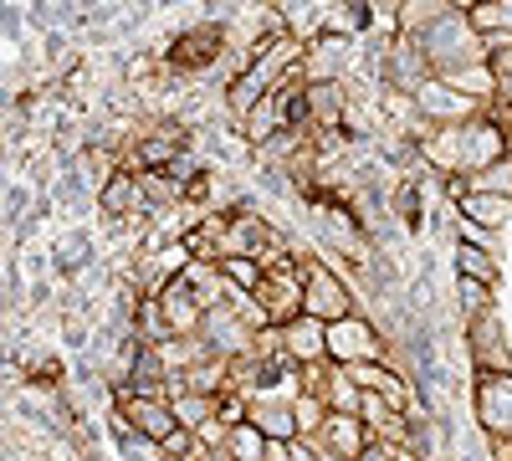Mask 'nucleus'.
Returning <instances> with one entry per match:
<instances>
[{
  "mask_svg": "<svg viewBox=\"0 0 512 461\" xmlns=\"http://www.w3.org/2000/svg\"><path fill=\"white\" fill-rule=\"evenodd\" d=\"M303 313L318 323H338V318L359 313L349 277L338 267H328L323 257H313V251H303Z\"/></svg>",
  "mask_w": 512,
  "mask_h": 461,
  "instance_id": "obj_1",
  "label": "nucleus"
},
{
  "mask_svg": "<svg viewBox=\"0 0 512 461\" xmlns=\"http://www.w3.org/2000/svg\"><path fill=\"white\" fill-rule=\"evenodd\" d=\"M251 303L262 308V318L272 328H287L292 318H303V251H292V257L272 262L262 272V287L251 292Z\"/></svg>",
  "mask_w": 512,
  "mask_h": 461,
  "instance_id": "obj_2",
  "label": "nucleus"
},
{
  "mask_svg": "<svg viewBox=\"0 0 512 461\" xmlns=\"http://www.w3.org/2000/svg\"><path fill=\"white\" fill-rule=\"evenodd\" d=\"M328 359L338 369L379 364V359H390V333H379V323L364 313H349V318L328 323Z\"/></svg>",
  "mask_w": 512,
  "mask_h": 461,
  "instance_id": "obj_3",
  "label": "nucleus"
},
{
  "mask_svg": "<svg viewBox=\"0 0 512 461\" xmlns=\"http://www.w3.org/2000/svg\"><path fill=\"white\" fill-rule=\"evenodd\" d=\"M410 98H415V113H420V123L431 134L436 129H461V123H472V118L487 113L477 98H466L461 88H451V82H441V77H425Z\"/></svg>",
  "mask_w": 512,
  "mask_h": 461,
  "instance_id": "obj_4",
  "label": "nucleus"
},
{
  "mask_svg": "<svg viewBox=\"0 0 512 461\" xmlns=\"http://www.w3.org/2000/svg\"><path fill=\"white\" fill-rule=\"evenodd\" d=\"M113 415H118L123 431L144 436L149 446H164L169 436L180 431L175 405H169V400H154V395H134V390H113Z\"/></svg>",
  "mask_w": 512,
  "mask_h": 461,
  "instance_id": "obj_5",
  "label": "nucleus"
},
{
  "mask_svg": "<svg viewBox=\"0 0 512 461\" xmlns=\"http://www.w3.org/2000/svg\"><path fill=\"white\" fill-rule=\"evenodd\" d=\"M226 52H231V36H226V26H216V21H200V26H190V31H180L175 41H169L164 62L175 67V72H205V67H216Z\"/></svg>",
  "mask_w": 512,
  "mask_h": 461,
  "instance_id": "obj_6",
  "label": "nucleus"
},
{
  "mask_svg": "<svg viewBox=\"0 0 512 461\" xmlns=\"http://www.w3.org/2000/svg\"><path fill=\"white\" fill-rule=\"evenodd\" d=\"M461 328H466V359H472L477 374H512V349L497 308H487L482 318H466Z\"/></svg>",
  "mask_w": 512,
  "mask_h": 461,
  "instance_id": "obj_7",
  "label": "nucleus"
},
{
  "mask_svg": "<svg viewBox=\"0 0 512 461\" xmlns=\"http://www.w3.org/2000/svg\"><path fill=\"white\" fill-rule=\"evenodd\" d=\"M354 62V41L349 31H318L303 41V77L308 82H344V67Z\"/></svg>",
  "mask_w": 512,
  "mask_h": 461,
  "instance_id": "obj_8",
  "label": "nucleus"
},
{
  "mask_svg": "<svg viewBox=\"0 0 512 461\" xmlns=\"http://www.w3.org/2000/svg\"><path fill=\"white\" fill-rule=\"evenodd\" d=\"M472 415L482 436H512V374H477Z\"/></svg>",
  "mask_w": 512,
  "mask_h": 461,
  "instance_id": "obj_9",
  "label": "nucleus"
},
{
  "mask_svg": "<svg viewBox=\"0 0 512 461\" xmlns=\"http://www.w3.org/2000/svg\"><path fill=\"white\" fill-rule=\"evenodd\" d=\"M98 205L108 211V221H149L154 216V205H149V195H144V185H139V175L134 170H113L103 185H98Z\"/></svg>",
  "mask_w": 512,
  "mask_h": 461,
  "instance_id": "obj_10",
  "label": "nucleus"
},
{
  "mask_svg": "<svg viewBox=\"0 0 512 461\" xmlns=\"http://www.w3.org/2000/svg\"><path fill=\"white\" fill-rule=\"evenodd\" d=\"M354 88L349 82H308V129L313 134H344Z\"/></svg>",
  "mask_w": 512,
  "mask_h": 461,
  "instance_id": "obj_11",
  "label": "nucleus"
},
{
  "mask_svg": "<svg viewBox=\"0 0 512 461\" xmlns=\"http://www.w3.org/2000/svg\"><path fill=\"white\" fill-rule=\"evenodd\" d=\"M154 298H159V313H164V323H169V339H200L205 313H200V303H195V292L185 287V277H169Z\"/></svg>",
  "mask_w": 512,
  "mask_h": 461,
  "instance_id": "obj_12",
  "label": "nucleus"
},
{
  "mask_svg": "<svg viewBox=\"0 0 512 461\" xmlns=\"http://www.w3.org/2000/svg\"><path fill=\"white\" fill-rule=\"evenodd\" d=\"M282 349H287V359L297 364V369H308V364H323L328 359V323H318V318H292L287 328H282Z\"/></svg>",
  "mask_w": 512,
  "mask_h": 461,
  "instance_id": "obj_13",
  "label": "nucleus"
},
{
  "mask_svg": "<svg viewBox=\"0 0 512 461\" xmlns=\"http://www.w3.org/2000/svg\"><path fill=\"white\" fill-rule=\"evenodd\" d=\"M456 277H472L482 287H502V251H492V241H456Z\"/></svg>",
  "mask_w": 512,
  "mask_h": 461,
  "instance_id": "obj_14",
  "label": "nucleus"
},
{
  "mask_svg": "<svg viewBox=\"0 0 512 461\" xmlns=\"http://www.w3.org/2000/svg\"><path fill=\"white\" fill-rule=\"evenodd\" d=\"M456 216L477 231H502L512 221V200H497V195H461L456 200Z\"/></svg>",
  "mask_w": 512,
  "mask_h": 461,
  "instance_id": "obj_15",
  "label": "nucleus"
},
{
  "mask_svg": "<svg viewBox=\"0 0 512 461\" xmlns=\"http://www.w3.org/2000/svg\"><path fill=\"white\" fill-rule=\"evenodd\" d=\"M169 405H175V421H180L185 431H200V426H210V421H221V395H190V390H180Z\"/></svg>",
  "mask_w": 512,
  "mask_h": 461,
  "instance_id": "obj_16",
  "label": "nucleus"
},
{
  "mask_svg": "<svg viewBox=\"0 0 512 461\" xmlns=\"http://www.w3.org/2000/svg\"><path fill=\"white\" fill-rule=\"evenodd\" d=\"M267 446H272V441H267L262 431H256L251 421H241V426L226 431V446H221V451H226L231 461H267Z\"/></svg>",
  "mask_w": 512,
  "mask_h": 461,
  "instance_id": "obj_17",
  "label": "nucleus"
},
{
  "mask_svg": "<svg viewBox=\"0 0 512 461\" xmlns=\"http://www.w3.org/2000/svg\"><path fill=\"white\" fill-rule=\"evenodd\" d=\"M221 272H226V282L236 287V292H246V298H251V292L256 287H262V262H251V257H231V262H221Z\"/></svg>",
  "mask_w": 512,
  "mask_h": 461,
  "instance_id": "obj_18",
  "label": "nucleus"
},
{
  "mask_svg": "<svg viewBox=\"0 0 512 461\" xmlns=\"http://www.w3.org/2000/svg\"><path fill=\"white\" fill-rule=\"evenodd\" d=\"M487 113H492V123L502 129V139H507V149H512V103H492Z\"/></svg>",
  "mask_w": 512,
  "mask_h": 461,
  "instance_id": "obj_19",
  "label": "nucleus"
},
{
  "mask_svg": "<svg viewBox=\"0 0 512 461\" xmlns=\"http://www.w3.org/2000/svg\"><path fill=\"white\" fill-rule=\"evenodd\" d=\"M487 461H512V436H487Z\"/></svg>",
  "mask_w": 512,
  "mask_h": 461,
  "instance_id": "obj_20",
  "label": "nucleus"
},
{
  "mask_svg": "<svg viewBox=\"0 0 512 461\" xmlns=\"http://www.w3.org/2000/svg\"><path fill=\"white\" fill-rule=\"evenodd\" d=\"M0 461H41V456H26V451H11V456H0Z\"/></svg>",
  "mask_w": 512,
  "mask_h": 461,
  "instance_id": "obj_21",
  "label": "nucleus"
}]
</instances>
